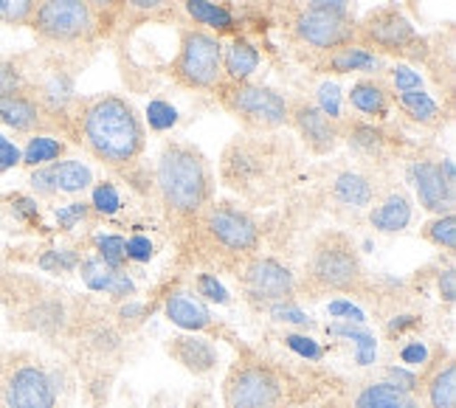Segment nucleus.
Here are the masks:
<instances>
[{
	"instance_id": "f257e3e1",
	"label": "nucleus",
	"mask_w": 456,
	"mask_h": 408,
	"mask_svg": "<svg viewBox=\"0 0 456 408\" xmlns=\"http://www.w3.org/2000/svg\"><path fill=\"white\" fill-rule=\"evenodd\" d=\"M68 130L104 167H127L144 152V124L135 108L116 94H102L68 113Z\"/></svg>"
},
{
	"instance_id": "f03ea898",
	"label": "nucleus",
	"mask_w": 456,
	"mask_h": 408,
	"mask_svg": "<svg viewBox=\"0 0 456 408\" xmlns=\"http://www.w3.org/2000/svg\"><path fill=\"white\" fill-rule=\"evenodd\" d=\"M155 184L161 203L175 217H195L212 198V172L206 158L191 144H167L158 155Z\"/></svg>"
},
{
	"instance_id": "7ed1b4c3",
	"label": "nucleus",
	"mask_w": 456,
	"mask_h": 408,
	"mask_svg": "<svg viewBox=\"0 0 456 408\" xmlns=\"http://www.w3.org/2000/svg\"><path fill=\"white\" fill-rule=\"evenodd\" d=\"M299 397V386L285 369L262 358L237 361L223 380L225 408H290Z\"/></svg>"
},
{
	"instance_id": "20e7f679",
	"label": "nucleus",
	"mask_w": 456,
	"mask_h": 408,
	"mask_svg": "<svg viewBox=\"0 0 456 408\" xmlns=\"http://www.w3.org/2000/svg\"><path fill=\"white\" fill-rule=\"evenodd\" d=\"M28 29L45 45L74 48L96 40L99 23L85 0H37Z\"/></svg>"
},
{
	"instance_id": "39448f33",
	"label": "nucleus",
	"mask_w": 456,
	"mask_h": 408,
	"mask_svg": "<svg viewBox=\"0 0 456 408\" xmlns=\"http://www.w3.org/2000/svg\"><path fill=\"white\" fill-rule=\"evenodd\" d=\"M307 282L315 290H358L363 282V265L355 242L341 232H327L324 237H319L307 259Z\"/></svg>"
},
{
	"instance_id": "423d86ee",
	"label": "nucleus",
	"mask_w": 456,
	"mask_h": 408,
	"mask_svg": "<svg viewBox=\"0 0 456 408\" xmlns=\"http://www.w3.org/2000/svg\"><path fill=\"white\" fill-rule=\"evenodd\" d=\"M172 79L186 91H217L223 77V43L212 31L181 29V45L169 65Z\"/></svg>"
},
{
	"instance_id": "0eeeda50",
	"label": "nucleus",
	"mask_w": 456,
	"mask_h": 408,
	"mask_svg": "<svg viewBox=\"0 0 456 408\" xmlns=\"http://www.w3.org/2000/svg\"><path fill=\"white\" fill-rule=\"evenodd\" d=\"M220 104L251 133H271L288 124V99L273 87L251 82H223Z\"/></svg>"
},
{
	"instance_id": "6e6552de",
	"label": "nucleus",
	"mask_w": 456,
	"mask_h": 408,
	"mask_svg": "<svg viewBox=\"0 0 456 408\" xmlns=\"http://www.w3.org/2000/svg\"><path fill=\"white\" fill-rule=\"evenodd\" d=\"M419 43L423 40L417 37L411 20L403 12H397L395 6L375 9L355 26V45H361L366 51L375 48V51H380V54L414 57L411 48H417Z\"/></svg>"
},
{
	"instance_id": "1a4fd4ad",
	"label": "nucleus",
	"mask_w": 456,
	"mask_h": 408,
	"mask_svg": "<svg viewBox=\"0 0 456 408\" xmlns=\"http://www.w3.org/2000/svg\"><path fill=\"white\" fill-rule=\"evenodd\" d=\"M355 20L349 14L322 12V9H302L293 17L290 34L293 40L315 51V54H330V51L355 43Z\"/></svg>"
},
{
	"instance_id": "9d476101",
	"label": "nucleus",
	"mask_w": 456,
	"mask_h": 408,
	"mask_svg": "<svg viewBox=\"0 0 456 408\" xmlns=\"http://www.w3.org/2000/svg\"><path fill=\"white\" fill-rule=\"evenodd\" d=\"M0 397L6 408H54L57 388L43 366L14 363L0 383Z\"/></svg>"
},
{
	"instance_id": "9b49d317",
	"label": "nucleus",
	"mask_w": 456,
	"mask_h": 408,
	"mask_svg": "<svg viewBox=\"0 0 456 408\" xmlns=\"http://www.w3.org/2000/svg\"><path fill=\"white\" fill-rule=\"evenodd\" d=\"M200 215L206 232L212 234L215 242L228 248V251L248 254L259 245V228L245 211L228 203H217V206H206Z\"/></svg>"
},
{
	"instance_id": "f8f14e48",
	"label": "nucleus",
	"mask_w": 456,
	"mask_h": 408,
	"mask_svg": "<svg viewBox=\"0 0 456 408\" xmlns=\"http://www.w3.org/2000/svg\"><path fill=\"white\" fill-rule=\"evenodd\" d=\"M271 161H276L271 155V144H259L248 135L237 138L223 152V181L234 189H251L256 181H262V175L271 172Z\"/></svg>"
},
{
	"instance_id": "ddd939ff",
	"label": "nucleus",
	"mask_w": 456,
	"mask_h": 408,
	"mask_svg": "<svg viewBox=\"0 0 456 408\" xmlns=\"http://www.w3.org/2000/svg\"><path fill=\"white\" fill-rule=\"evenodd\" d=\"M288 124H293V130L299 133L305 147L315 155H327L341 144V121L330 118L313 102H288Z\"/></svg>"
},
{
	"instance_id": "4468645a",
	"label": "nucleus",
	"mask_w": 456,
	"mask_h": 408,
	"mask_svg": "<svg viewBox=\"0 0 456 408\" xmlns=\"http://www.w3.org/2000/svg\"><path fill=\"white\" fill-rule=\"evenodd\" d=\"M0 124L17 133L43 135V130H51L60 121L43 108L40 99L31 94V87H23V91L0 96Z\"/></svg>"
},
{
	"instance_id": "2eb2a0df",
	"label": "nucleus",
	"mask_w": 456,
	"mask_h": 408,
	"mask_svg": "<svg viewBox=\"0 0 456 408\" xmlns=\"http://www.w3.org/2000/svg\"><path fill=\"white\" fill-rule=\"evenodd\" d=\"M245 288L254 298L265 301V305H276V301H288L293 296L296 282L282 262L259 257L245 268Z\"/></svg>"
},
{
	"instance_id": "dca6fc26",
	"label": "nucleus",
	"mask_w": 456,
	"mask_h": 408,
	"mask_svg": "<svg viewBox=\"0 0 456 408\" xmlns=\"http://www.w3.org/2000/svg\"><path fill=\"white\" fill-rule=\"evenodd\" d=\"M414 177V189H417V198L419 206L426 211H434V215H451L453 208V186L445 181L443 167L436 161H417L411 169Z\"/></svg>"
},
{
	"instance_id": "f3484780",
	"label": "nucleus",
	"mask_w": 456,
	"mask_h": 408,
	"mask_svg": "<svg viewBox=\"0 0 456 408\" xmlns=\"http://www.w3.org/2000/svg\"><path fill=\"white\" fill-rule=\"evenodd\" d=\"M167 352L191 375H208V371L217 369L220 361L215 344L200 339V335H178V339L169 341Z\"/></svg>"
},
{
	"instance_id": "a211bd4d",
	"label": "nucleus",
	"mask_w": 456,
	"mask_h": 408,
	"mask_svg": "<svg viewBox=\"0 0 456 408\" xmlns=\"http://www.w3.org/2000/svg\"><path fill=\"white\" fill-rule=\"evenodd\" d=\"M349 104H353L355 113L383 121L392 110V96L380 79H358L349 91Z\"/></svg>"
},
{
	"instance_id": "6ab92c4d",
	"label": "nucleus",
	"mask_w": 456,
	"mask_h": 408,
	"mask_svg": "<svg viewBox=\"0 0 456 408\" xmlns=\"http://www.w3.org/2000/svg\"><path fill=\"white\" fill-rule=\"evenodd\" d=\"M319 68L324 74H353V70H366L370 74V70H380V57L353 43L324 54V62Z\"/></svg>"
},
{
	"instance_id": "aec40b11",
	"label": "nucleus",
	"mask_w": 456,
	"mask_h": 408,
	"mask_svg": "<svg viewBox=\"0 0 456 408\" xmlns=\"http://www.w3.org/2000/svg\"><path fill=\"white\" fill-rule=\"evenodd\" d=\"M259 68V51L237 37L228 48H223V77L225 82H248V77Z\"/></svg>"
},
{
	"instance_id": "412c9836",
	"label": "nucleus",
	"mask_w": 456,
	"mask_h": 408,
	"mask_svg": "<svg viewBox=\"0 0 456 408\" xmlns=\"http://www.w3.org/2000/svg\"><path fill=\"white\" fill-rule=\"evenodd\" d=\"M370 223L378 228L383 234H395V232H403L409 223H411V203L403 192H395L389 194L380 206L372 208L370 215Z\"/></svg>"
},
{
	"instance_id": "4be33fe9",
	"label": "nucleus",
	"mask_w": 456,
	"mask_h": 408,
	"mask_svg": "<svg viewBox=\"0 0 456 408\" xmlns=\"http://www.w3.org/2000/svg\"><path fill=\"white\" fill-rule=\"evenodd\" d=\"M167 315H169L172 324H178L183 330H191V332L206 330L208 322H212L208 310L200 305L198 298H191L189 293H172L169 301H167Z\"/></svg>"
},
{
	"instance_id": "5701e85b",
	"label": "nucleus",
	"mask_w": 456,
	"mask_h": 408,
	"mask_svg": "<svg viewBox=\"0 0 456 408\" xmlns=\"http://www.w3.org/2000/svg\"><path fill=\"white\" fill-rule=\"evenodd\" d=\"M426 403L428 408H456V366L443 361L426 378Z\"/></svg>"
},
{
	"instance_id": "b1692460",
	"label": "nucleus",
	"mask_w": 456,
	"mask_h": 408,
	"mask_svg": "<svg viewBox=\"0 0 456 408\" xmlns=\"http://www.w3.org/2000/svg\"><path fill=\"white\" fill-rule=\"evenodd\" d=\"M355 408H419V403L395 383H372L355 397Z\"/></svg>"
},
{
	"instance_id": "393cba45",
	"label": "nucleus",
	"mask_w": 456,
	"mask_h": 408,
	"mask_svg": "<svg viewBox=\"0 0 456 408\" xmlns=\"http://www.w3.org/2000/svg\"><path fill=\"white\" fill-rule=\"evenodd\" d=\"M332 194L346 203V206H370L372 198H375V186L370 177H363L358 172H341L336 177V184H332Z\"/></svg>"
},
{
	"instance_id": "a878e982",
	"label": "nucleus",
	"mask_w": 456,
	"mask_h": 408,
	"mask_svg": "<svg viewBox=\"0 0 456 408\" xmlns=\"http://www.w3.org/2000/svg\"><path fill=\"white\" fill-rule=\"evenodd\" d=\"M186 14L195 20L198 26H208V29H215V31H232L237 23H234V14L212 4V0H186Z\"/></svg>"
},
{
	"instance_id": "bb28decb",
	"label": "nucleus",
	"mask_w": 456,
	"mask_h": 408,
	"mask_svg": "<svg viewBox=\"0 0 456 408\" xmlns=\"http://www.w3.org/2000/svg\"><path fill=\"white\" fill-rule=\"evenodd\" d=\"M51 175H54L57 192H65V194L85 192L87 186L94 184L91 169H87L85 164H79V161H54V164H51Z\"/></svg>"
},
{
	"instance_id": "cd10ccee",
	"label": "nucleus",
	"mask_w": 456,
	"mask_h": 408,
	"mask_svg": "<svg viewBox=\"0 0 456 408\" xmlns=\"http://www.w3.org/2000/svg\"><path fill=\"white\" fill-rule=\"evenodd\" d=\"M397 104L403 110H406V116H411L414 121L419 124H440L443 118V110H440V104H436L426 91H409V94H395Z\"/></svg>"
},
{
	"instance_id": "c85d7f7f",
	"label": "nucleus",
	"mask_w": 456,
	"mask_h": 408,
	"mask_svg": "<svg viewBox=\"0 0 456 408\" xmlns=\"http://www.w3.org/2000/svg\"><path fill=\"white\" fill-rule=\"evenodd\" d=\"M65 155V144L60 138H54V135H34L28 144H26V150H23V155H20V161L26 164V167H45V164H51V161H57V158H62Z\"/></svg>"
},
{
	"instance_id": "c756f323",
	"label": "nucleus",
	"mask_w": 456,
	"mask_h": 408,
	"mask_svg": "<svg viewBox=\"0 0 456 408\" xmlns=\"http://www.w3.org/2000/svg\"><path fill=\"white\" fill-rule=\"evenodd\" d=\"M341 138H346L349 144H353L355 150H361V152H366V155L380 152L383 144H386V135L380 130H375L372 124H363V121L349 124V127H344V124H341Z\"/></svg>"
},
{
	"instance_id": "7c9ffc66",
	"label": "nucleus",
	"mask_w": 456,
	"mask_h": 408,
	"mask_svg": "<svg viewBox=\"0 0 456 408\" xmlns=\"http://www.w3.org/2000/svg\"><path fill=\"white\" fill-rule=\"evenodd\" d=\"M423 237L431 240L434 245L453 251V248H456V220H453V215H440L436 220H431L423 228Z\"/></svg>"
},
{
	"instance_id": "2f4dec72",
	"label": "nucleus",
	"mask_w": 456,
	"mask_h": 408,
	"mask_svg": "<svg viewBox=\"0 0 456 408\" xmlns=\"http://www.w3.org/2000/svg\"><path fill=\"white\" fill-rule=\"evenodd\" d=\"M23 87H28V77H26V68L20 65V60H14V57L0 60V96L23 91Z\"/></svg>"
},
{
	"instance_id": "473e14b6",
	"label": "nucleus",
	"mask_w": 456,
	"mask_h": 408,
	"mask_svg": "<svg viewBox=\"0 0 456 408\" xmlns=\"http://www.w3.org/2000/svg\"><path fill=\"white\" fill-rule=\"evenodd\" d=\"M37 0H0V26H28Z\"/></svg>"
},
{
	"instance_id": "72a5a7b5",
	"label": "nucleus",
	"mask_w": 456,
	"mask_h": 408,
	"mask_svg": "<svg viewBox=\"0 0 456 408\" xmlns=\"http://www.w3.org/2000/svg\"><path fill=\"white\" fill-rule=\"evenodd\" d=\"M99 259L108 265L110 271H121V262L127 259V242L116 234L99 237Z\"/></svg>"
},
{
	"instance_id": "f704fd0d",
	"label": "nucleus",
	"mask_w": 456,
	"mask_h": 408,
	"mask_svg": "<svg viewBox=\"0 0 456 408\" xmlns=\"http://www.w3.org/2000/svg\"><path fill=\"white\" fill-rule=\"evenodd\" d=\"M110 276H113V271L102 259H87L82 265V279L87 282V288L91 290H108Z\"/></svg>"
},
{
	"instance_id": "c9c22d12",
	"label": "nucleus",
	"mask_w": 456,
	"mask_h": 408,
	"mask_svg": "<svg viewBox=\"0 0 456 408\" xmlns=\"http://www.w3.org/2000/svg\"><path fill=\"white\" fill-rule=\"evenodd\" d=\"M389 79H392L397 94L423 91V77H419L417 70L409 68V65H395V68H389Z\"/></svg>"
},
{
	"instance_id": "e433bc0d",
	"label": "nucleus",
	"mask_w": 456,
	"mask_h": 408,
	"mask_svg": "<svg viewBox=\"0 0 456 408\" xmlns=\"http://www.w3.org/2000/svg\"><path fill=\"white\" fill-rule=\"evenodd\" d=\"M94 208L99 215H116L121 208V200H118V192L113 189V184H99L94 189Z\"/></svg>"
},
{
	"instance_id": "4c0bfd02",
	"label": "nucleus",
	"mask_w": 456,
	"mask_h": 408,
	"mask_svg": "<svg viewBox=\"0 0 456 408\" xmlns=\"http://www.w3.org/2000/svg\"><path fill=\"white\" fill-rule=\"evenodd\" d=\"M147 116H150V127L152 130H169L172 124L178 121V113H175V108L167 102H152L147 108Z\"/></svg>"
},
{
	"instance_id": "58836bf2",
	"label": "nucleus",
	"mask_w": 456,
	"mask_h": 408,
	"mask_svg": "<svg viewBox=\"0 0 456 408\" xmlns=\"http://www.w3.org/2000/svg\"><path fill=\"white\" fill-rule=\"evenodd\" d=\"M85 4H87V9L94 12L99 29H102V26H110V23H113V17H116L118 9H121V0H85Z\"/></svg>"
},
{
	"instance_id": "ea45409f",
	"label": "nucleus",
	"mask_w": 456,
	"mask_h": 408,
	"mask_svg": "<svg viewBox=\"0 0 456 408\" xmlns=\"http://www.w3.org/2000/svg\"><path fill=\"white\" fill-rule=\"evenodd\" d=\"M74 265H77V254H71V251H48V254L40 259V268H43V271H51V273L71 271Z\"/></svg>"
},
{
	"instance_id": "a19ab883",
	"label": "nucleus",
	"mask_w": 456,
	"mask_h": 408,
	"mask_svg": "<svg viewBox=\"0 0 456 408\" xmlns=\"http://www.w3.org/2000/svg\"><path fill=\"white\" fill-rule=\"evenodd\" d=\"M87 211H91V206L87 203H68V206H60L57 208V223H60V228H74L79 220H85L87 217Z\"/></svg>"
},
{
	"instance_id": "79ce46f5",
	"label": "nucleus",
	"mask_w": 456,
	"mask_h": 408,
	"mask_svg": "<svg viewBox=\"0 0 456 408\" xmlns=\"http://www.w3.org/2000/svg\"><path fill=\"white\" fill-rule=\"evenodd\" d=\"M330 332H336V335H346V339H353L358 341L361 347V363H366L375 355V341H372V335H366V332H358L353 327H332Z\"/></svg>"
},
{
	"instance_id": "37998d69",
	"label": "nucleus",
	"mask_w": 456,
	"mask_h": 408,
	"mask_svg": "<svg viewBox=\"0 0 456 408\" xmlns=\"http://www.w3.org/2000/svg\"><path fill=\"white\" fill-rule=\"evenodd\" d=\"M172 0H121V9L130 12V14H138V17H147V14H158L169 9Z\"/></svg>"
},
{
	"instance_id": "c03bdc74",
	"label": "nucleus",
	"mask_w": 456,
	"mask_h": 408,
	"mask_svg": "<svg viewBox=\"0 0 456 408\" xmlns=\"http://www.w3.org/2000/svg\"><path fill=\"white\" fill-rule=\"evenodd\" d=\"M319 110H324L330 118H338L341 121V108H338V87L336 85H322L319 87Z\"/></svg>"
},
{
	"instance_id": "a18cd8bd",
	"label": "nucleus",
	"mask_w": 456,
	"mask_h": 408,
	"mask_svg": "<svg viewBox=\"0 0 456 408\" xmlns=\"http://www.w3.org/2000/svg\"><path fill=\"white\" fill-rule=\"evenodd\" d=\"M198 293L206 296L208 301H217V305H225V301H228L225 288L220 285V282H217L215 276H208V273H200V276H198Z\"/></svg>"
},
{
	"instance_id": "49530a36",
	"label": "nucleus",
	"mask_w": 456,
	"mask_h": 408,
	"mask_svg": "<svg viewBox=\"0 0 456 408\" xmlns=\"http://www.w3.org/2000/svg\"><path fill=\"white\" fill-rule=\"evenodd\" d=\"M31 189L37 194H45V198H51V194H57V184H54V175H51V167H43L31 175Z\"/></svg>"
},
{
	"instance_id": "de8ad7c7",
	"label": "nucleus",
	"mask_w": 456,
	"mask_h": 408,
	"mask_svg": "<svg viewBox=\"0 0 456 408\" xmlns=\"http://www.w3.org/2000/svg\"><path fill=\"white\" fill-rule=\"evenodd\" d=\"M285 341H288V347L293 352H299L302 358H310V361L322 358V349H319V344H315L313 339H302V335H288Z\"/></svg>"
},
{
	"instance_id": "09e8293b",
	"label": "nucleus",
	"mask_w": 456,
	"mask_h": 408,
	"mask_svg": "<svg viewBox=\"0 0 456 408\" xmlns=\"http://www.w3.org/2000/svg\"><path fill=\"white\" fill-rule=\"evenodd\" d=\"M273 315L279 318V322H290V324H302V327L310 324V318H307L299 307L282 305V301H276V305H273Z\"/></svg>"
},
{
	"instance_id": "8fccbe9b",
	"label": "nucleus",
	"mask_w": 456,
	"mask_h": 408,
	"mask_svg": "<svg viewBox=\"0 0 456 408\" xmlns=\"http://www.w3.org/2000/svg\"><path fill=\"white\" fill-rule=\"evenodd\" d=\"M127 259L135 262H150L152 259V242L147 237H133L127 242Z\"/></svg>"
},
{
	"instance_id": "3c124183",
	"label": "nucleus",
	"mask_w": 456,
	"mask_h": 408,
	"mask_svg": "<svg viewBox=\"0 0 456 408\" xmlns=\"http://www.w3.org/2000/svg\"><path fill=\"white\" fill-rule=\"evenodd\" d=\"M20 164V150H17L12 141H6L4 135H0V172H6L12 167Z\"/></svg>"
},
{
	"instance_id": "603ef678",
	"label": "nucleus",
	"mask_w": 456,
	"mask_h": 408,
	"mask_svg": "<svg viewBox=\"0 0 456 408\" xmlns=\"http://www.w3.org/2000/svg\"><path fill=\"white\" fill-rule=\"evenodd\" d=\"M12 211H14L17 217H23V220H34V217H37V203L23 198V194H14V198H12Z\"/></svg>"
},
{
	"instance_id": "864d4df0",
	"label": "nucleus",
	"mask_w": 456,
	"mask_h": 408,
	"mask_svg": "<svg viewBox=\"0 0 456 408\" xmlns=\"http://www.w3.org/2000/svg\"><path fill=\"white\" fill-rule=\"evenodd\" d=\"M400 358L406 361V363H411V366H423L426 361H428V349L419 344V341H414V344H409V347H403V352H400Z\"/></svg>"
},
{
	"instance_id": "5fc2aeb1",
	"label": "nucleus",
	"mask_w": 456,
	"mask_h": 408,
	"mask_svg": "<svg viewBox=\"0 0 456 408\" xmlns=\"http://www.w3.org/2000/svg\"><path fill=\"white\" fill-rule=\"evenodd\" d=\"M133 290H135V288H133V282L127 279V273L113 271L110 285H108V293H113V296H130Z\"/></svg>"
},
{
	"instance_id": "6e6d98bb",
	"label": "nucleus",
	"mask_w": 456,
	"mask_h": 408,
	"mask_svg": "<svg viewBox=\"0 0 456 408\" xmlns=\"http://www.w3.org/2000/svg\"><path fill=\"white\" fill-rule=\"evenodd\" d=\"M349 4H353V0H310V9H322V12H338V14H349Z\"/></svg>"
},
{
	"instance_id": "4d7b16f0",
	"label": "nucleus",
	"mask_w": 456,
	"mask_h": 408,
	"mask_svg": "<svg viewBox=\"0 0 456 408\" xmlns=\"http://www.w3.org/2000/svg\"><path fill=\"white\" fill-rule=\"evenodd\" d=\"M440 293H443V298L448 301V305H453V298H456V273H453V268H448L440 276Z\"/></svg>"
},
{
	"instance_id": "13d9d810",
	"label": "nucleus",
	"mask_w": 456,
	"mask_h": 408,
	"mask_svg": "<svg viewBox=\"0 0 456 408\" xmlns=\"http://www.w3.org/2000/svg\"><path fill=\"white\" fill-rule=\"evenodd\" d=\"M330 315H349V322H363V313L355 310L353 305H349V301H332Z\"/></svg>"
},
{
	"instance_id": "bf43d9fd",
	"label": "nucleus",
	"mask_w": 456,
	"mask_h": 408,
	"mask_svg": "<svg viewBox=\"0 0 456 408\" xmlns=\"http://www.w3.org/2000/svg\"><path fill=\"white\" fill-rule=\"evenodd\" d=\"M313 408H338L336 403H322V405H313Z\"/></svg>"
}]
</instances>
